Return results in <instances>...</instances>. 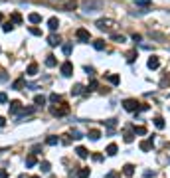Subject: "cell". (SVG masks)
<instances>
[{
  "instance_id": "cell-20",
  "label": "cell",
  "mask_w": 170,
  "mask_h": 178,
  "mask_svg": "<svg viewBox=\"0 0 170 178\" xmlns=\"http://www.w3.org/2000/svg\"><path fill=\"white\" fill-rule=\"evenodd\" d=\"M10 22H12V24H22V16H20L18 12H12V16H10Z\"/></svg>"
},
{
  "instance_id": "cell-9",
  "label": "cell",
  "mask_w": 170,
  "mask_h": 178,
  "mask_svg": "<svg viewBox=\"0 0 170 178\" xmlns=\"http://www.w3.org/2000/svg\"><path fill=\"white\" fill-rule=\"evenodd\" d=\"M36 164H38L36 155H28V156H26V166H28V168H32V166H36Z\"/></svg>"
},
{
  "instance_id": "cell-2",
  "label": "cell",
  "mask_w": 170,
  "mask_h": 178,
  "mask_svg": "<svg viewBox=\"0 0 170 178\" xmlns=\"http://www.w3.org/2000/svg\"><path fill=\"white\" fill-rule=\"evenodd\" d=\"M101 6H103V4H101V2H97V0H87V2L83 4V10L87 12V14H89V12H95V10H99Z\"/></svg>"
},
{
  "instance_id": "cell-40",
  "label": "cell",
  "mask_w": 170,
  "mask_h": 178,
  "mask_svg": "<svg viewBox=\"0 0 170 178\" xmlns=\"http://www.w3.org/2000/svg\"><path fill=\"white\" fill-rule=\"evenodd\" d=\"M135 2H137V4H141V6H144V8H147V6H150V0H135Z\"/></svg>"
},
{
  "instance_id": "cell-21",
  "label": "cell",
  "mask_w": 170,
  "mask_h": 178,
  "mask_svg": "<svg viewBox=\"0 0 170 178\" xmlns=\"http://www.w3.org/2000/svg\"><path fill=\"white\" fill-rule=\"evenodd\" d=\"M46 66H47V67H56V66H57V60H56L53 56H47V57H46Z\"/></svg>"
},
{
  "instance_id": "cell-46",
  "label": "cell",
  "mask_w": 170,
  "mask_h": 178,
  "mask_svg": "<svg viewBox=\"0 0 170 178\" xmlns=\"http://www.w3.org/2000/svg\"><path fill=\"white\" fill-rule=\"evenodd\" d=\"M93 160H95V162H101V160H103V156H101V155H93Z\"/></svg>"
},
{
  "instance_id": "cell-5",
  "label": "cell",
  "mask_w": 170,
  "mask_h": 178,
  "mask_svg": "<svg viewBox=\"0 0 170 178\" xmlns=\"http://www.w3.org/2000/svg\"><path fill=\"white\" fill-rule=\"evenodd\" d=\"M75 38L79 40V42H89V40H91V34H89V30L79 28V30L75 32Z\"/></svg>"
},
{
  "instance_id": "cell-8",
  "label": "cell",
  "mask_w": 170,
  "mask_h": 178,
  "mask_svg": "<svg viewBox=\"0 0 170 178\" xmlns=\"http://www.w3.org/2000/svg\"><path fill=\"white\" fill-rule=\"evenodd\" d=\"M147 66H148V69H156V67L160 66V60H158V57H148V61H147Z\"/></svg>"
},
{
  "instance_id": "cell-34",
  "label": "cell",
  "mask_w": 170,
  "mask_h": 178,
  "mask_svg": "<svg viewBox=\"0 0 170 178\" xmlns=\"http://www.w3.org/2000/svg\"><path fill=\"white\" fill-rule=\"evenodd\" d=\"M109 81H111V83H113V85H119V81H121V79H119V75H109Z\"/></svg>"
},
{
  "instance_id": "cell-51",
  "label": "cell",
  "mask_w": 170,
  "mask_h": 178,
  "mask_svg": "<svg viewBox=\"0 0 170 178\" xmlns=\"http://www.w3.org/2000/svg\"><path fill=\"white\" fill-rule=\"evenodd\" d=\"M0 2H6V0H0Z\"/></svg>"
},
{
  "instance_id": "cell-13",
  "label": "cell",
  "mask_w": 170,
  "mask_h": 178,
  "mask_svg": "<svg viewBox=\"0 0 170 178\" xmlns=\"http://www.w3.org/2000/svg\"><path fill=\"white\" fill-rule=\"evenodd\" d=\"M87 137H89L91 141H99V137H101V131H97V129H91V131L87 133Z\"/></svg>"
},
{
  "instance_id": "cell-14",
  "label": "cell",
  "mask_w": 170,
  "mask_h": 178,
  "mask_svg": "<svg viewBox=\"0 0 170 178\" xmlns=\"http://www.w3.org/2000/svg\"><path fill=\"white\" fill-rule=\"evenodd\" d=\"M75 152H77V156H79V158H87V156H89V152H87V149H85V146H77Z\"/></svg>"
},
{
  "instance_id": "cell-6",
  "label": "cell",
  "mask_w": 170,
  "mask_h": 178,
  "mask_svg": "<svg viewBox=\"0 0 170 178\" xmlns=\"http://www.w3.org/2000/svg\"><path fill=\"white\" fill-rule=\"evenodd\" d=\"M62 75H63V77L73 75V63H71V61H63V63H62Z\"/></svg>"
},
{
  "instance_id": "cell-11",
  "label": "cell",
  "mask_w": 170,
  "mask_h": 178,
  "mask_svg": "<svg viewBox=\"0 0 170 178\" xmlns=\"http://www.w3.org/2000/svg\"><path fill=\"white\" fill-rule=\"evenodd\" d=\"M26 73H28L30 77L38 75V63H30V66H28V69H26Z\"/></svg>"
},
{
  "instance_id": "cell-41",
  "label": "cell",
  "mask_w": 170,
  "mask_h": 178,
  "mask_svg": "<svg viewBox=\"0 0 170 178\" xmlns=\"http://www.w3.org/2000/svg\"><path fill=\"white\" fill-rule=\"evenodd\" d=\"M166 85H170V73L164 75V79H162V87H166Z\"/></svg>"
},
{
  "instance_id": "cell-47",
  "label": "cell",
  "mask_w": 170,
  "mask_h": 178,
  "mask_svg": "<svg viewBox=\"0 0 170 178\" xmlns=\"http://www.w3.org/2000/svg\"><path fill=\"white\" fill-rule=\"evenodd\" d=\"M0 178H8V172H6V170H0Z\"/></svg>"
},
{
  "instance_id": "cell-1",
  "label": "cell",
  "mask_w": 170,
  "mask_h": 178,
  "mask_svg": "<svg viewBox=\"0 0 170 178\" xmlns=\"http://www.w3.org/2000/svg\"><path fill=\"white\" fill-rule=\"evenodd\" d=\"M115 26H117V24H115L113 20H109V18H103V20L97 22V28H99L101 32H113Z\"/></svg>"
},
{
  "instance_id": "cell-25",
  "label": "cell",
  "mask_w": 170,
  "mask_h": 178,
  "mask_svg": "<svg viewBox=\"0 0 170 178\" xmlns=\"http://www.w3.org/2000/svg\"><path fill=\"white\" fill-rule=\"evenodd\" d=\"M22 87H24V79H22V77H20V79H16L14 83H12V89H16V91H20Z\"/></svg>"
},
{
  "instance_id": "cell-27",
  "label": "cell",
  "mask_w": 170,
  "mask_h": 178,
  "mask_svg": "<svg viewBox=\"0 0 170 178\" xmlns=\"http://www.w3.org/2000/svg\"><path fill=\"white\" fill-rule=\"evenodd\" d=\"M132 133H135V135H147V127H135Z\"/></svg>"
},
{
  "instance_id": "cell-33",
  "label": "cell",
  "mask_w": 170,
  "mask_h": 178,
  "mask_svg": "<svg viewBox=\"0 0 170 178\" xmlns=\"http://www.w3.org/2000/svg\"><path fill=\"white\" fill-rule=\"evenodd\" d=\"M30 34H32V36H42V30L36 28V26H32V28H30Z\"/></svg>"
},
{
  "instance_id": "cell-43",
  "label": "cell",
  "mask_w": 170,
  "mask_h": 178,
  "mask_svg": "<svg viewBox=\"0 0 170 178\" xmlns=\"http://www.w3.org/2000/svg\"><path fill=\"white\" fill-rule=\"evenodd\" d=\"M0 103H8V95L6 93H0Z\"/></svg>"
},
{
  "instance_id": "cell-50",
  "label": "cell",
  "mask_w": 170,
  "mask_h": 178,
  "mask_svg": "<svg viewBox=\"0 0 170 178\" xmlns=\"http://www.w3.org/2000/svg\"><path fill=\"white\" fill-rule=\"evenodd\" d=\"M32 178H40V176H32Z\"/></svg>"
},
{
  "instance_id": "cell-29",
  "label": "cell",
  "mask_w": 170,
  "mask_h": 178,
  "mask_svg": "<svg viewBox=\"0 0 170 178\" xmlns=\"http://www.w3.org/2000/svg\"><path fill=\"white\" fill-rule=\"evenodd\" d=\"M154 125H156V129H164V119H162V117H156L154 119Z\"/></svg>"
},
{
  "instance_id": "cell-48",
  "label": "cell",
  "mask_w": 170,
  "mask_h": 178,
  "mask_svg": "<svg viewBox=\"0 0 170 178\" xmlns=\"http://www.w3.org/2000/svg\"><path fill=\"white\" fill-rule=\"evenodd\" d=\"M4 125H6V119H4V117H0V127H4Z\"/></svg>"
},
{
  "instance_id": "cell-22",
  "label": "cell",
  "mask_w": 170,
  "mask_h": 178,
  "mask_svg": "<svg viewBox=\"0 0 170 178\" xmlns=\"http://www.w3.org/2000/svg\"><path fill=\"white\" fill-rule=\"evenodd\" d=\"M83 93V85H73V87H71V95H81Z\"/></svg>"
},
{
  "instance_id": "cell-26",
  "label": "cell",
  "mask_w": 170,
  "mask_h": 178,
  "mask_svg": "<svg viewBox=\"0 0 170 178\" xmlns=\"http://www.w3.org/2000/svg\"><path fill=\"white\" fill-rule=\"evenodd\" d=\"M40 168H42V172H50V170H52V164L47 162V160H44V162L40 164Z\"/></svg>"
},
{
  "instance_id": "cell-38",
  "label": "cell",
  "mask_w": 170,
  "mask_h": 178,
  "mask_svg": "<svg viewBox=\"0 0 170 178\" xmlns=\"http://www.w3.org/2000/svg\"><path fill=\"white\" fill-rule=\"evenodd\" d=\"M12 28H14V24H12V22H6L4 26H2V30H4V32H10Z\"/></svg>"
},
{
  "instance_id": "cell-44",
  "label": "cell",
  "mask_w": 170,
  "mask_h": 178,
  "mask_svg": "<svg viewBox=\"0 0 170 178\" xmlns=\"http://www.w3.org/2000/svg\"><path fill=\"white\" fill-rule=\"evenodd\" d=\"M85 71H87V75H89V77H95V71H93V67H85Z\"/></svg>"
},
{
  "instance_id": "cell-30",
  "label": "cell",
  "mask_w": 170,
  "mask_h": 178,
  "mask_svg": "<svg viewBox=\"0 0 170 178\" xmlns=\"http://www.w3.org/2000/svg\"><path fill=\"white\" fill-rule=\"evenodd\" d=\"M71 137H73L75 141H79V139H83V133L77 131V129H73V131H71Z\"/></svg>"
},
{
  "instance_id": "cell-15",
  "label": "cell",
  "mask_w": 170,
  "mask_h": 178,
  "mask_svg": "<svg viewBox=\"0 0 170 178\" xmlns=\"http://www.w3.org/2000/svg\"><path fill=\"white\" fill-rule=\"evenodd\" d=\"M123 174L125 176H132V174H135V166H132V164H125L123 166Z\"/></svg>"
},
{
  "instance_id": "cell-42",
  "label": "cell",
  "mask_w": 170,
  "mask_h": 178,
  "mask_svg": "<svg viewBox=\"0 0 170 178\" xmlns=\"http://www.w3.org/2000/svg\"><path fill=\"white\" fill-rule=\"evenodd\" d=\"M93 89H97V81H91V83H89V87H87V91H93Z\"/></svg>"
},
{
  "instance_id": "cell-17",
  "label": "cell",
  "mask_w": 170,
  "mask_h": 178,
  "mask_svg": "<svg viewBox=\"0 0 170 178\" xmlns=\"http://www.w3.org/2000/svg\"><path fill=\"white\" fill-rule=\"evenodd\" d=\"M47 44H50V46H57V44H59V36H57V34H52V36L47 38Z\"/></svg>"
},
{
  "instance_id": "cell-45",
  "label": "cell",
  "mask_w": 170,
  "mask_h": 178,
  "mask_svg": "<svg viewBox=\"0 0 170 178\" xmlns=\"http://www.w3.org/2000/svg\"><path fill=\"white\" fill-rule=\"evenodd\" d=\"M154 170H144V176H147V178H150V176H154Z\"/></svg>"
},
{
  "instance_id": "cell-12",
  "label": "cell",
  "mask_w": 170,
  "mask_h": 178,
  "mask_svg": "<svg viewBox=\"0 0 170 178\" xmlns=\"http://www.w3.org/2000/svg\"><path fill=\"white\" fill-rule=\"evenodd\" d=\"M28 20H30L32 24H40V22H42V14H38V12H32V14L28 16Z\"/></svg>"
},
{
  "instance_id": "cell-16",
  "label": "cell",
  "mask_w": 170,
  "mask_h": 178,
  "mask_svg": "<svg viewBox=\"0 0 170 178\" xmlns=\"http://www.w3.org/2000/svg\"><path fill=\"white\" fill-rule=\"evenodd\" d=\"M152 149V139H148V141H142L141 143V150H144V152H147V150H150Z\"/></svg>"
},
{
  "instance_id": "cell-18",
  "label": "cell",
  "mask_w": 170,
  "mask_h": 178,
  "mask_svg": "<svg viewBox=\"0 0 170 178\" xmlns=\"http://www.w3.org/2000/svg\"><path fill=\"white\" fill-rule=\"evenodd\" d=\"M46 143H47V145H50V146H56L57 143H59V137H56V135L47 137V139H46Z\"/></svg>"
},
{
  "instance_id": "cell-32",
  "label": "cell",
  "mask_w": 170,
  "mask_h": 178,
  "mask_svg": "<svg viewBox=\"0 0 170 178\" xmlns=\"http://www.w3.org/2000/svg\"><path fill=\"white\" fill-rule=\"evenodd\" d=\"M111 38H113V42H119V44H123V42H125V36H123V34H121V36H119V34H113Z\"/></svg>"
},
{
  "instance_id": "cell-39",
  "label": "cell",
  "mask_w": 170,
  "mask_h": 178,
  "mask_svg": "<svg viewBox=\"0 0 170 178\" xmlns=\"http://www.w3.org/2000/svg\"><path fill=\"white\" fill-rule=\"evenodd\" d=\"M59 99H62V97H59L57 93H52V95H50V101H52V103H57Z\"/></svg>"
},
{
  "instance_id": "cell-31",
  "label": "cell",
  "mask_w": 170,
  "mask_h": 178,
  "mask_svg": "<svg viewBox=\"0 0 170 178\" xmlns=\"http://www.w3.org/2000/svg\"><path fill=\"white\" fill-rule=\"evenodd\" d=\"M132 139H135V133H132V131L125 133V143H132Z\"/></svg>"
},
{
  "instance_id": "cell-49",
  "label": "cell",
  "mask_w": 170,
  "mask_h": 178,
  "mask_svg": "<svg viewBox=\"0 0 170 178\" xmlns=\"http://www.w3.org/2000/svg\"><path fill=\"white\" fill-rule=\"evenodd\" d=\"M0 22H2V14H0Z\"/></svg>"
},
{
  "instance_id": "cell-36",
  "label": "cell",
  "mask_w": 170,
  "mask_h": 178,
  "mask_svg": "<svg viewBox=\"0 0 170 178\" xmlns=\"http://www.w3.org/2000/svg\"><path fill=\"white\" fill-rule=\"evenodd\" d=\"M65 8L67 10H75L77 8V2H75V0H71V2H67V4H65Z\"/></svg>"
},
{
  "instance_id": "cell-3",
  "label": "cell",
  "mask_w": 170,
  "mask_h": 178,
  "mask_svg": "<svg viewBox=\"0 0 170 178\" xmlns=\"http://www.w3.org/2000/svg\"><path fill=\"white\" fill-rule=\"evenodd\" d=\"M50 111H52L53 117H63V115H67V113H69V107H67L65 103H62V107H52Z\"/></svg>"
},
{
  "instance_id": "cell-37",
  "label": "cell",
  "mask_w": 170,
  "mask_h": 178,
  "mask_svg": "<svg viewBox=\"0 0 170 178\" xmlns=\"http://www.w3.org/2000/svg\"><path fill=\"white\" fill-rule=\"evenodd\" d=\"M62 50H63V54H65V56H69V54H71V50H73V48H71V44H65V46H63Z\"/></svg>"
},
{
  "instance_id": "cell-19",
  "label": "cell",
  "mask_w": 170,
  "mask_h": 178,
  "mask_svg": "<svg viewBox=\"0 0 170 178\" xmlns=\"http://www.w3.org/2000/svg\"><path fill=\"white\" fill-rule=\"evenodd\" d=\"M117 150H119L117 145H115V143H111V145L107 146V155H109V156H115V155H117Z\"/></svg>"
},
{
  "instance_id": "cell-10",
  "label": "cell",
  "mask_w": 170,
  "mask_h": 178,
  "mask_svg": "<svg viewBox=\"0 0 170 178\" xmlns=\"http://www.w3.org/2000/svg\"><path fill=\"white\" fill-rule=\"evenodd\" d=\"M57 26H59V20H57V18H50V20H47V28L52 30V32H56Z\"/></svg>"
},
{
  "instance_id": "cell-23",
  "label": "cell",
  "mask_w": 170,
  "mask_h": 178,
  "mask_svg": "<svg viewBox=\"0 0 170 178\" xmlns=\"http://www.w3.org/2000/svg\"><path fill=\"white\" fill-rule=\"evenodd\" d=\"M34 103L38 105V107H42V105H46V97H44V95H36V97H34Z\"/></svg>"
},
{
  "instance_id": "cell-28",
  "label": "cell",
  "mask_w": 170,
  "mask_h": 178,
  "mask_svg": "<svg viewBox=\"0 0 170 178\" xmlns=\"http://www.w3.org/2000/svg\"><path fill=\"white\" fill-rule=\"evenodd\" d=\"M77 178H89V168H81L77 172Z\"/></svg>"
},
{
  "instance_id": "cell-4",
  "label": "cell",
  "mask_w": 170,
  "mask_h": 178,
  "mask_svg": "<svg viewBox=\"0 0 170 178\" xmlns=\"http://www.w3.org/2000/svg\"><path fill=\"white\" fill-rule=\"evenodd\" d=\"M123 107L127 109V111H138L141 103H138L137 99H125V101H123Z\"/></svg>"
},
{
  "instance_id": "cell-35",
  "label": "cell",
  "mask_w": 170,
  "mask_h": 178,
  "mask_svg": "<svg viewBox=\"0 0 170 178\" xmlns=\"http://www.w3.org/2000/svg\"><path fill=\"white\" fill-rule=\"evenodd\" d=\"M135 57H137V52H129V54H127V61H129V63H132V61H135Z\"/></svg>"
},
{
  "instance_id": "cell-24",
  "label": "cell",
  "mask_w": 170,
  "mask_h": 178,
  "mask_svg": "<svg viewBox=\"0 0 170 178\" xmlns=\"http://www.w3.org/2000/svg\"><path fill=\"white\" fill-rule=\"evenodd\" d=\"M93 48H95V50H99V52H103V50H105V42H103V40H95Z\"/></svg>"
},
{
  "instance_id": "cell-7",
  "label": "cell",
  "mask_w": 170,
  "mask_h": 178,
  "mask_svg": "<svg viewBox=\"0 0 170 178\" xmlns=\"http://www.w3.org/2000/svg\"><path fill=\"white\" fill-rule=\"evenodd\" d=\"M10 113H12V115H16V113H20L22 111V103H20V101H10Z\"/></svg>"
}]
</instances>
